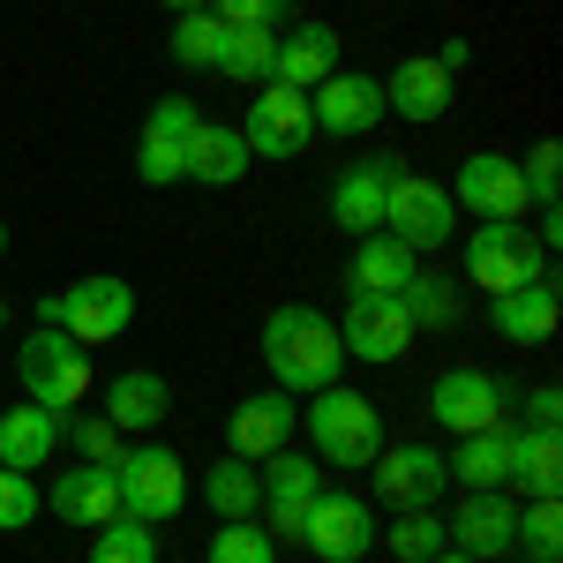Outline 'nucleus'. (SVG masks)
Here are the masks:
<instances>
[{
  "label": "nucleus",
  "instance_id": "obj_1",
  "mask_svg": "<svg viewBox=\"0 0 563 563\" xmlns=\"http://www.w3.org/2000/svg\"><path fill=\"white\" fill-rule=\"evenodd\" d=\"M263 368L278 376V390H323L339 384L346 346H339V323L308 301H278L263 316Z\"/></svg>",
  "mask_w": 563,
  "mask_h": 563
},
{
  "label": "nucleus",
  "instance_id": "obj_2",
  "mask_svg": "<svg viewBox=\"0 0 563 563\" xmlns=\"http://www.w3.org/2000/svg\"><path fill=\"white\" fill-rule=\"evenodd\" d=\"M308 443H316V466H368L384 451V413L368 390H346V384H323L308 390Z\"/></svg>",
  "mask_w": 563,
  "mask_h": 563
},
{
  "label": "nucleus",
  "instance_id": "obj_3",
  "mask_svg": "<svg viewBox=\"0 0 563 563\" xmlns=\"http://www.w3.org/2000/svg\"><path fill=\"white\" fill-rule=\"evenodd\" d=\"M38 323H45V331H68L76 346H113V339L135 323V286H129V278H113V271L76 278V286H60V294H45V301H38Z\"/></svg>",
  "mask_w": 563,
  "mask_h": 563
},
{
  "label": "nucleus",
  "instance_id": "obj_4",
  "mask_svg": "<svg viewBox=\"0 0 563 563\" xmlns=\"http://www.w3.org/2000/svg\"><path fill=\"white\" fill-rule=\"evenodd\" d=\"M113 488H121V519L135 526H174L188 504V466L166 443H135L113 459Z\"/></svg>",
  "mask_w": 563,
  "mask_h": 563
},
{
  "label": "nucleus",
  "instance_id": "obj_5",
  "mask_svg": "<svg viewBox=\"0 0 563 563\" xmlns=\"http://www.w3.org/2000/svg\"><path fill=\"white\" fill-rule=\"evenodd\" d=\"M15 376H23V390H31V406H45V413H76L90 398V353L68 339V331H45V323H31V339L15 346Z\"/></svg>",
  "mask_w": 563,
  "mask_h": 563
},
{
  "label": "nucleus",
  "instance_id": "obj_6",
  "mask_svg": "<svg viewBox=\"0 0 563 563\" xmlns=\"http://www.w3.org/2000/svg\"><path fill=\"white\" fill-rule=\"evenodd\" d=\"M511 406H519V390L504 384V376H488V368H443V376L429 384V421L451 429V435L504 429Z\"/></svg>",
  "mask_w": 563,
  "mask_h": 563
},
{
  "label": "nucleus",
  "instance_id": "obj_7",
  "mask_svg": "<svg viewBox=\"0 0 563 563\" xmlns=\"http://www.w3.org/2000/svg\"><path fill=\"white\" fill-rule=\"evenodd\" d=\"M384 233L398 249H413V256H429L443 249L451 233H459V203H451V188L443 180H421V174H398L384 196Z\"/></svg>",
  "mask_w": 563,
  "mask_h": 563
},
{
  "label": "nucleus",
  "instance_id": "obj_8",
  "mask_svg": "<svg viewBox=\"0 0 563 563\" xmlns=\"http://www.w3.org/2000/svg\"><path fill=\"white\" fill-rule=\"evenodd\" d=\"M466 278H474L481 294H511V286H541L556 271H549V249L526 225H481L474 241H466Z\"/></svg>",
  "mask_w": 563,
  "mask_h": 563
},
{
  "label": "nucleus",
  "instance_id": "obj_9",
  "mask_svg": "<svg viewBox=\"0 0 563 563\" xmlns=\"http://www.w3.org/2000/svg\"><path fill=\"white\" fill-rule=\"evenodd\" d=\"M203 129V113H196V98H158L151 106V121H143V143H135V180L143 188H180L188 180V143Z\"/></svg>",
  "mask_w": 563,
  "mask_h": 563
},
{
  "label": "nucleus",
  "instance_id": "obj_10",
  "mask_svg": "<svg viewBox=\"0 0 563 563\" xmlns=\"http://www.w3.org/2000/svg\"><path fill=\"white\" fill-rule=\"evenodd\" d=\"M301 541L316 563H361L368 549H376V511L361 504V496H339V488H323L316 504H308V519H301Z\"/></svg>",
  "mask_w": 563,
  "mask_h": 563
},
{
  "label": "nucleus",
  "instance_id": "obj_11",
  "mask_svg": "<svg viewBox=\"0 0 563 563\" xmlns=\"http://www.w3.org/2000/svg\"><path fill=\"white\" fill-rule=\"evenodd\" d=\"M451 203L459 211H474L481 225H526V180H519V158H504V151H474V158H459V188H451Z\"/></svg>",
  "mask_w": 563,
  "mask_h": 563
},
{
  "label": "nucleus",
  "instance_id": "obj_12",
  "mask_svg": "<svg viewBox=\"0 0 563 563\" xmlns=\"http://www.w3.org/2000/svg\"><path fill=\"white\" fill-rule=\"evenodd\" d=\"M339 346H346V361H368V368H390V361H406V346H413V323H406L398 294H346V316H339Z\"/></svg>",
  "mask_w": 563,
  "mask_h": 563
},
{
  "label": "nucleus",
  "instance_id": "obj_13",
  "mask_svg": "<svg viewBox=\"0 0 563 563\" xmlns=\"http://www.w3.org/2000/svg\"><path fill=\"white\" fill-rule=\"evenodd\" d=\"M368 481H376V496H384L390 511H421V504H443L451 466H443L435 443H384L368 459Z\"/></svg>",
  "mask_w": 563,
  "mask_h": 563
},
{
  "label": "nucleus",
  "instance_id": "obj_14",
  "mask_svg": "<svg viewBox=\"0 0 563 563\" xmlns=\"http://www.w3.org/2000/svg\"><path fill=\"white\" fill-rule=\"evenodd\" d=\"M308 135H316V113H308V90H286V84H263L249 121H241V143L249 158H301Z\"/></svg>",
  "mask_w": 563,
  "mask_h": 563
},
{
  "label": "nucleus",
  "instance_id": "obj_15",
  "mask_svg": "<svg viewBox=\"0 0 563 563\" xmlns=\"http://www.w3.org/2000/svg\"><path fill=\"white\" fill-rule=\"evenodd\" d=\"M443 533H451V549L474 563H496L511 556V533H519V504L504 496V488H474L466 504H459V519H443Z\"/></svg>",
  "mask_w": 563,
  "mask_h": 563
},
{
  "label": "nucleus",
  "instance_id": "obj_16",
  "mask_svg": "<svg viewBox=\"0 0 563 563\" xmlns=\"http://www.w3.org/2000/svg\"><path fill=\"white\" fill-rule=\"evenodd\" d=\"M256 496L263 511H271V526H278V541H294L308 519V504L323 496V466L316 459H294V451H278V459H263L256 466Z\"/></svg>",
  "mask_w": 563,
  "mask_h": 563
},
{
  "label": "nucleus",
  "instance_id": "obj_17",
  "mask_svg": "<svg viewBox=\"0 0 563 563\" xmlns=\"http://www.w3.org/2000/svg\"><path fill=\"white\" fill-rule=\"evenodd\" d=\"M294 406H286V390H249L233 413H225V451L233 459H249V466H263V459H278L286 451V435H294Z\"/></svg>",
  "mask_w": 563,
  "mask_h": 563
},
{
  "label": "nucleus",
  "instance_id": "obj_18",
  "mask_svg": "<svg viewBox=\"0 0 563 563\" xmlns=\"http://www.w3.org/2000/svg\"><path fill=\"white\" fill-rule=\"evenodd\" d=\"M308 113H316V129H331V135H368V129H384V84L339 68V76H323L308 90Z\"/></svg>",
  "mask_w": 563,
  "mask_h": 563
},
{
  "label": "nucleus",
  "instance_id": "obj_19",
  "mask_svg": "<svg viewBox=\"0 0 563 563\" xmlns=\"http://www.w3.org/2000/svg\"><path fill=\"white\" fill-rule=\"evenodd\" d=\"M390 180H398V166H390V158H361V166H346V174L331 180V225H339V233H353V241L384 233Z\"/></svg>",
  "mask_w": 563,
  "mask_h": 563
},
{
  "label": "nucleus",
  "instance_id": "obj_20",
  "mask_svg": "<svg viewBox=\"0 0 563 563\" xmlns=\"http://www.w3.org/2000/svg\"><path fill=\"white\" fill-rule=\"evenodd\" d=\"M384 113L413 121V129L443 121V113H451V76L435 68L429 53H406V60H398V68L384 76Z\"/></svg>",
  "mask_w": 563,
  "mask_h": 563
},
{
  "label": "nucleus",
  "instance_id": "obj_21",
  "mask_svg": "<svg viewBox=\"0 0 563 563\" xmlns=\"http://www.w3.org/2000/svg\"><path fill=\"white\" fill-rule=\"evenodd\" d=\"M556 278H541V286H511V294H488V323H496V339H511V346H549L556 339Z\"/></svg>",
  "mask_w": 563,
  "mask_h": 563
},
{
  "label": "nucleus",
  "instance_id": "obj_22",
  "mask_svg": "<svg viewBox=\"0 0 563 563\" xmlns=\"http://www.w3.org/2000/svg\"><path fill=\"white\" fill-rule=\"evenodd\" d=\"M451 481L474 496V488H511V466H519V421L504 429H481V435H459V451H443Z\"/></svg>",
  "mask_w": 563,
  "mask_h": 563
},
{
  "label": "nucleus",
  "instance_id": "obj_23",
  "mask_svg": "<svg viewBox=\"0 0 563 563\" xmlns=\"http://www.w3.org/2000/svg\"><path fill=\"white\" fill-rule=\"evenodd\" d=\"M323 76H339V31H331V23H294V31H278V60H271V84H286V90H316Z\"/></svg>",
  "mask_w": 563,
  "mask_h": 563
},
{
  "label": "nucleus",
  "instance_id": "obj_24",
  "mask_svg": "<svg viewBox=\"0 0 563 563\" xmlns=\"http://www.w3.org/2000/svg\"><path fill=\"white\" fill-rule=\"evenodd\" d=\"M98 413L121 435H143V429H158V421L174 413V384H166L158 368H121V376L106 384V406H98Z\"/></svg>",
  "mask_w": 563,
  "mask_h": 563
},
{
  "label": "nucleus",
  "instance_id": "obj_25",
  "mask_svg": "<svg viewBox=\"0 0 563 563\" xmlns=\"http://www.w3.org/2000/svg\"><path fill=\"white\" fill-rule=\"evenodd\" d=\"M53 519L68 526H113L121 519V488H113V466H68V474L45 488Z\"/></svg>",
  "mask_w": 563,
  "mask_h": 563
},
{
  "label": "nucleus",
  "instance_id": "obj_26",
  "mask_svg": "<svg viewBox=\"0 0 563 563\" xmlns=\"http://www.w3.org/2000/svg\"><path fill=\"white\" fill-rule=\"evenodd\" d=\"M60 451V413H45V406H8L0 413V466H15V474H31Z\"/></svg>",
  "mask_w": 563,
  "mask_h": 563
},
{
  "label": "nucleus",
  "instance_id": "obj_27",
  "mask_svg": "<svg viewBox=\"0 0 563 563\" xmlns=\"http://www.w3.org/2000/svg\"><path fill=\"white\" fill-rule=\"evenodd\" d=\"M249 143H241V129H225V121H203L196 129V143H188V180L196 188H233V180H249Z\"/></svg>",
  "mask_w": 563,
  "mask_h": 563
},
{
  "label": "nucleus",
  "instance_id": "obj_28",
  "mask_svg": "<svg viewBox=\"0 0 563 563\" xmlns=\"http://www.w3.org/2000/svg\"><path fill=\"white\" fill-rule=\"evenodd\" d=\"M413 271H421L413 249H398L390 233H368V241H353L346 286H353V294H406V286H413Z\"/></svg>",
  "mask_w": 563,
  "mask_h": 563
},
{
  "label": "nucleus",
  "instance_id": "obj_29",
  "mask_svg": "<svg viewBox=\"0 0 563 563\" xmlns=\"http://www.w3.org/2000/svg\"><path fill=\"white\" fill-rule=\"evenodd\" d=\"M398 308H406L413 339H421V331H459V278H435V271H413V286L398 294Z\"/></svg>",
  "mask_w": 563,
  "mask_h": 563
},
{
  "label": "nucleus",
  "instance_id": "obj_30",
  "mask_svg": "<svg viewBox=\"0 0 563 563\" xmlns=\"http://www.w3.org/2000/svg\"><path fill=\"white\" fill-rule=\"evenodd\" d=\"M203 504H211V519H256V511H263V496H256V466L225 451L211 474H203Z\"/></svg>",
  "mask_w": 563,
  "mask_h": 563
},
{
  "label": "nucleus",
  "instance_id": "obj_31",
  "mask_svg": "<svg viewBox=\"0 0 563 563\" xmlns=\"http://www.w3.org/2000/svg\"><path fill=\"white\" fill-rule=\"evenodd\" d=\"M376 541H384L398 563H429L451 549V533H443V511L421 504V511H398V526H376Z\"/></svg>",
  "mask_w": 563,
  "mask_h": 563
},
{
  "label": "nucleus",
  "instance_id": "obj_32",
  "mask_svg": "<svg viewBox=\"0 0 563 563\" xmlns=\"http://www.w3.org/2000/svg\"><path fill=\"white\" fill-rule=\"evenodd\" d=\"M526 496H563V443L556 429H519V466H511Z\"/></svg>",
  "mask_w": 563,
  "mask_h": 563
},
{
  "label": "nucleus",
  "instance_id": "obj_33",
  "mask_svg": "<svg viewBox=\"0 0 563 563\" xmlns=\"http://www.w3.org/2000/svg\"><path fill=\"white\" fill-rule=\"evenodd\" d=\"M271 60H278V31H225V53H218V76L233 84H271Z\"/></svg>",
  "mask_w": 563,
  "mask_h": 563
},
{
  "label": "nucleus",
  "instance_id": "obj_34",
  "mask_svg": "<svg viewBox=\"0 0 563 563\" xmlns=\"http://www.w3.org/2000/svg\"><path fill=\"white\" fill-rule=\"evenodd\" d=\"M203 563H278V533L256 519H218Z\"/></svg>",
  "mask_w": 563,
  "mask_h": 563
},
{
  "label": "nucleus",
  "instance_id": "obj_35",
  "mask_svg": "<svg viewBox=\"0 0 563 563\" xmlns=\"http://www.w3.org/2000/svg\"><path fill=\"white\" fill-rule=\"evenodd\" d=\"M90 563H158V526H135V519L90 526Z\"/></svg>",
  "mask_w": 563,
  "mask_h": 563
},
{
  "label": "nucleus",
  "instance_id": "obj_36",
  "mask_svg": "<svg viewBox=\"0 0 563 563\" xmlns=\"http://www.w3.org/2000/svg\"><path fill=\"white\" fill-rule=\"evenodd\" d=\"M218 53H225V23H218L211 8L174 15V60L180 68H218Z\"/></svg>",
  "mask_w": 563,
  "mask_h": 563
},
{
  "label": "nucleus",
  "instance_id": "obj_37",
  "mask_svg": "<svg viewBox=\"0 0 563 563\" xmlns=\"http://www.w3.org/2000/svg\"><path fill=\"white\" fill-rule=\"evenodd\" d=\"M511 549H526L533 563H556V549H563V504H556V496H533V504L519 511Z\"/></svg>",
  "mask_w": 563,
  "mask_h": 563
},
{
  "label": "nucleus",
  "instance_id": "obj_38",
  "mask_svg": "<svg viewBox=\"0 0 563 563\" xmlns=\"http://www.w3.org/2000/svg\"><path fill=\"white\" fill-rule=\"evenodd\" d=\"M519 180H526V203H541V211H556V188H563V143H533L519 158Z\"/></svg>",
  "mask_w": 563,
  "mask_h": 563
},
{
  "label": "nucleus",
  "instance_id": "obj_39",
  "mask_svg": "<svg viewBox=\"0 0 563 563\" xmlns=\"http://www.w3.org/2000/svg\"><path fill=\"white\" fill-rule=\"evenodd\" d=\"M60 435L84 451V466H113L121 459V429L106 413H60Z\"/></svg>",
  "mask_w": 563,
  "mask_h": 563
},
{
  "label": "nucleus",
  "instance_id": "obj_40",
  "mask_svg": "<svg viewBox=\"0 0 563 563\" xmlns=\"http://www.w3.org/2000/svg\"><path fill=\"white\" fill-rule=\"evenodd\" d=\"M23 526H38V481L0 466V533H23Z\"/></svg>",
  "mask_w": 563,
  "mask_h": 563
},
{
  "label": "nucleus",
  "instance_id": "obj_41",
  "mask_svg": "<svg viewBox=\"0 0 563 563\" xmlns=\"http://www.w3.org/2000/svg\"><path fill=\"white\" fill-rule=\"evenodd\" d=\"M294 0H211V15L225 31H278Z\"/></svg>",
  "mask_w": 563,
  "mask_h": 563
},
{
  "label": "nucleus",
  "instance_id": "obj_42",
  "mask_svg": "<svg viewBox=\"0 0 563 563\" xmlns=\"http://www.w3.org/2000/svg\"><path fill=\"white\" fill-rule=\"evenodd\" d=\"M556 421H563V390L556 384L526 390V421H519V429H556Z\"/></svg>",
  "mask_w": 563,
  "mask_h": 563
},
{
  "label": "nucleus",
  "instance_id": "obj_43",
  "mask_svg": "<svg viewBox=\"0 0 563 563\" xmlns=\"http://www.w3.org/2000/svg\"><path fill=\"white\" fill-rule=\"evenodd\" d=\"M166 15H196V8H211V0H158Z\"/></svg>",
  "mask_w": 563,
  "mask_h": 563
},
{
  "label": "nucleus",
  "instance_id": "obj_44",
  "mask_svg": "<svg viewBox=\"0 0 563 563\" xmlns=\"http://www.w3.org/2000/svg\"><path fill=\"white\" fill-rule=\"evenodd\" d=\"M429 563H474V556H459V549H443V556H429Z\"/></svg>",
  "mask_w": 563,
  "mask_h": 563
},
{
  "label": "nucleus",
  "instance_id": "obj_45",
  "mask_svg": "<svg viewBox=\"0 0 563 563\" xmlns=\"http://www.w3.org/2000/svg\"><path fill=\"white\" fill-rule=\"evenodd\" d=\"M0 256H8V225H0Z\"/></svg>",
  "mask_w": 563,
  "mask_h": 563
},
{
  "label": "nucleus",
  "instance_id": "obj_46",
  "mask_svg": "<svg viewBox=\"0 0 563 563\" xmlns=\"http://www.w3.org/2000/svg\"><path fill=\"white\" fill-rule=\"evenodd\" d=\"M0 323H8V301H0Z\"/></svg>",
  "mask_w": 563,
  "mask_h": 563
}]
</instances>
